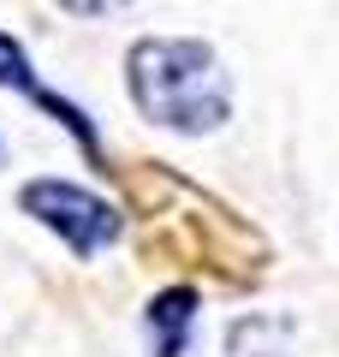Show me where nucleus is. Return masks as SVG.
Returning a JSON list of instances; mask_svg holds the SVG:
<instances>
[{
  "instance_id": "obj_3",
  "label": "nucleus",
  "mask_w": 339,
  "mask_h": 357,
  "mask_svg": "<svg viewBox=\"0 0 339 357\" xmlns=\"http://www.w3.org/2000/svg\"><path fill=\"white\" fill-rule=\"evenodd\" d=\"M190 321H197V292H190V286H167V292H155L149 310H143L149 351H155V357H185Z\"/></svg>"
},
{
  "instance_id": "obj_6",
  "label": "nucleus",
  "mask_w": 339,
  "mask_h": 357,
  "mask_svg": "<svg viewBox=\"0 0 339 357\" xmlns=\"http://www.w3.org/2000/svg\"><path fill=\"white\" fill-rule=\"evenodd\" d=\"M60 6H66L72 18H107V13H119L126 0H60Z\"/></svg>"
},
{
  "instance_id": "obj_7",
  "label": "nucleus",
  "mask_w": 339,
  "mask_h": 357,
  "mask_svg": "<svg viewBox=\"0 0 339 357\" xmlns=\"http://www.w3.org/2000/svg\"><path fill=\"white\" fill-rule=\"evenodd\" d=\"M0 155H6V149H0Z\"/></svg>"
},
{
  "instance_id": "obj_1",
  "label": "nucleus",
  "mask_w": 339,
  "mask_h": 357,
  "mask_svg": "<svg viewBox=\"0 0 339 357\" xmlns=\"http://www.w3.org/2000/svg\"><path fill=\"white\" fill-rule=\"evenodd\" d=\"M126 77L137 114L179 137L220 131L232 114V77H226L220 54L197 36H143L126 60Z\"/></svg>"
},
{
  "instance_id": "obj_2",
  "label": "nucleus",
  "mask_w": 339,
  "mask_h": 357,
  "mask_svg": "<svg viewBox=\"0 0 339 357\" xmlns=\"http://www.w3.org/2000/svg\"><path fill=\"white\" fill-rule=\"evenodd\" d=\"M18 203H24V215H36L72 256H101L107 244H119V232H126L119 208H113L107 197L72 185V178H30Z\"/></svg>"
},
{
  "instance_id": "obj_5",
  "label": "nucleus",
  "mask_w": 339,
  "mask_h": 357,
  "mask_svg": "<svg viewBox=\"0 0 339 357\" xmlns=\"http://www.w3.org/2000/svg\"><path fill=\"white\" fill-rule=\"evenodd\" d=\"M0 84H6V89H30V96H42V89H36V72H30V54L18 48L6 30H0Z\"/></svg>"
},
{
  "instance_id": "obj_4",
  "label": "nucleus",
  "mask_w": 339,
  "mask_h": 357,
  "mask_svg": "<svg viewBox=\"0 0 339 357\" xmlns=\"http://www.w3.org/2000/svg\"><path fill=\"white\" fill-rule=\"evenodd\" d=\"M292 333V316H244L226 333V357H286Z\"/></svg>"
}]
</instances>
